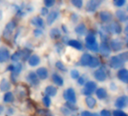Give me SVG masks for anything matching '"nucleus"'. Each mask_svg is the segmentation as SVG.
Wrapping results in <instances>:
<instances>
[{"label":"nucleus","mask_w":128,"mask_h":116,"mask_svg":"<svg viewBox=\"0 0 128 116\" xmlns=\"http://www.w3.org/2000/svg\"><path fill=\"white\" fill-rule=\"evenodd\" d=\"M99 51L100 52L102 56H104L105 57H109L110 55L111 49L110 48V45L107 44V42H103L99 46Z\"/></svg>","instance_id":"8"},{"label":"nucleus","mask_w":128,"mask_h":116,"mask_svg":"<svg viewBox=\"0 0 128 116\" xmlns=\"http://www.w3.org/2000/svg\"><path fill=\"white\" fill-rule=\"evenodd\" d=\"M64 107H66L67 109H68L70 112H71V111L75 112V111H76V110L78 109L77 106H76V105H75V104L71 103H69V102L65 103V104H64Z\"/></svg>","instance_id":"36"},{"label":"nucleus","mask_w":128,"mask_h":116,"mask_svg":"<svg viewBox=\"0 0 128 116\" xmlns=\"http://www.w3.org/2000/svg\"><path fill=\"white\" fill-rule=\"evenodd\" d=\"M10 88V84L6 79H2L0 82V90L1 91H8Z\"/></svg>","instance_id":"23"},{"label":"nucleus","mask_w":128,"mask_h":116,"mask_svg":"<svg viewBox=\"0 0 128 116\" xmlns=\"http://www.w3.org/2000/svg\"><path fill=\"white\" fill-rule=\"evenodd\" d=\"M58 16V11H50V13L48 14L47 17H46V23H47V24L49 26L52 25L55 22V20L57 19Z\"/></svg>","instance_id":"16"},{"label":"nucleus","mask_w":128,"mask_h":116,"mask_svg":"<svg viewBox=\"0 0 128 116\" xmlns=\"http://www.w3.org/2000/svg\"><path fill=\"white\" fill-rule=\"evenodd\" d=\"M60 110H61L62 113L64 116H69L71 115V112L68 109H67L66 107H62Z\"/></svg>","instance_id":"44"},{"label":"nucleus","mask_w":128,"mask_h":116,"mask_svg":"<svg viewBox=\"0 0 128 116\" xmlns=\"http://www.w3.org/2000/svg\"><path fill=\"white\" fill-rule=\"evenodd\" d=\"M71 20L74 21V22H76L78 20V16L76 14H73L71 15Z\"/></svg>","instance_id":"52"},{"label":"nucleus","mask_w":128,"mask_h":116,"mask_svg":"<svg viewBox=\"0 0 128 116\" xmlns=\"http://www.w3.org/2000/svg\"><path fill=\"white\" fill-rule=\"evenodd\" d=\"M95 91H96V95L99 100H104V99L106 98L107 92H106V89H104L103 88H97V90Z\"/></svg>","instance_id":"25"},{"label":"nucleus","mask_w":128,"mask_h":116,"mask_svg":"<svg viewBox=\"0 0 128 116\" xmlns=\"http://www.w3.org/2000/svg\"><path fill=\"white\" fill-rule=\"evenodd\" d=\"M100 116H111V112L110 111L107 110V109H104L100 112Z\"/></svg>","instance_id":"49"},{"label":"nucleus","mask_w":128,"mask_h":116,"mask_svg":"<svg viewBox=\"0 0 128 116\" xmlns=\"http://www.w3.org/2000/svg\"><path fill=\"white\" fill-rule=\"evenodd\" d=\"M35 73L38 75V79H40L41 80L46 79L48 78V75H49L48 70L45 67H40V68H38L36 70V72Z\"/></svg>","instance_id":"15"},{"label":"nucleus","mask_w":128,"mask_h":116,"mask_svg":"<svg viewBox=\"0 0 128 116\" xmlns=\"http://www.w3.org/2000/svg\"><path fill=\"white\" fill-rule=\"evenodd\" d=\"M128 98L127 96L124 95V96H121L119 97L115 103V106L118 108V109H124L128 106Z\"/></svg>","instance_id":"9"},{"label":"nucleus","mask_w":128,"mask_h":116,"mask_svg":"<svg viewBox=\"0 0 128 116\" xmlns=\"http://www.w3.org/2000/svg\"><path fill=\"white\" fill-rule=\"evenodd\" d=\"M107 31L113 34H121L122 32V27L118 22H112L107 26Z\"/></svg>","instance_id":"4"},{"label":"nucleus","mask_w":128,"mask_h":116,"mask_svg":"<svg viewBox=\"0 0 128 116\" xmlns=\"http://www.w3.org/2000/svg\"><path fill=\"white\" fill-rule=\"evenodd\" d=\"M2 18V11L0 10V20Z\"/></svg>","instance_id":"57"},{"label":"nucleus","mask_w":128,"mask_h":116,"mask_svg":"<svg viewBox=\"0 0 128 116\" xmlns=\"http://www.w3.org/2000/svg\"><path fill=\"white\" fill-rule=\"evenodd\" d=\"M92 56H91L89 54H83L80 58V63L82 66H88L89 64V62L91 60V58H92Z\"/></svg>","instance_id":"19"},{"label":"nucleus","mask_w":128,"mask_h":116,"mask_svg":"<svg viewBox=\"0 0 128 116\" xmlns=\"http://www.w3.org/2000/svg\"><path fill=\"white\" fill-rule=\"evenodd\" d=\"M97 90V84L93 81H88L86 82L84 88L82 90V94H84L86 97L91 96L92 94H93Z\"/></svg>","instance_id":"1"},{"label":"nucleus","mask_w":128,"mask_h":116,"mask_svg":"<svg viewBox=\"0 0 128 116\" xmlns=\"http://www.w3.org/2000/svg\"><path fill=\"white\" fill-rule=\"evenodd\" d=\"M21 50L20 51H16L14 54H13L10 57V59L12 61L14 62H17L18 60H20V59H21Z\"/></svg>","instance_id":"34"},{"label":"nucleus","mask_w":128,"mask_h":116,"mask_svg":"<svg viewBox=\"0 0 128 116\" xmlns=\"http://www.w3.org/2000/svg\"><path fill=\"white\" fill-rule=\"evenodd\" d=\"M61 35H62L61 31L58 29H57V28H53L50 32V36L52 39H57V38H60Z\"/></svg>","instance_id":"30"},{"label":"nucleus","mask_w":128,"mask_h":116,"mask_svg":"<svg viewBox=\"0 0 128 116\" xmlns=\"http://www.w3.org/2000/svg\"><path fill=\"white\" fill-rule=\"evenodd\" d=\"M28 64L31 66H38L40 63V57L36 55V54H34L32 56H31L28 59Z\"/></svg>","instance_id":"21"},{"label":"nucleus","mask_w":128,"mask_h":116,"mask_svg":"<svg viewBox=\"0 0 128 116\" xmlns=\"http://www.w3.org/2000/svg\"><path fill=\"white\" fill-rule=\"evenodd\" d=\"M68 41H69V40H68V36H64V37H62V42L68 44Z\"/></svg>","instance_id":"54"},{"label":"nucleus","mask_w":128,"mask_h":116,"mask_svg":"<svg viewBox=\"0 0 128 116\" xmlns=\"http://www.w3.org/2000/svg\"><path fill=\"white\" fill-rule=\"evenodd\" d=\"M77 82L80 85H84L86 84V78L84 75L82 76H80L78 80H77Z\"/></svg>","instance_id":"47"},{"label":"nucleus","mask_w":128,"mask_h":116,"mask_svg":"<svg viewBox=\"0 0 128 116\" xmlns=\"http://www.w3.org/2000/svg\"><path fill=\"white\" fill-rule=\"evenodd\" d=\"M116 15L118 17V19L121 21V22H125L128 20V14L124 11L122 10H118L116 12Z\"/></svg>","instance_id":"27"},{"label":"nucleus","mask_w":128,"mask_h":116,"mask_svg":"<svg viewBox=\"0 0 128 116\" xmlns=\"http://www.w3.org/2000/svg\"><path fill=\"white\" fill-rule=\"evenodd\" d=\"M86 26L84 23H80L78 26H76L75 28V32L80 35H82L86 33Z\"/></svg>","instance_id":"29"},{"label":"nucleus","mask_w":128,"mask_h":116,"mask_svg":"<svg viewBox=\"0 0 128 116\" xmlns=\"http://www.w3.org/2000/svg\"><path fill=\"white\" fill-rule=\"evenodd\" d=\"M117 76L120 81H122L124 83L128 82V71L127 69L122 68L118 70L117 73Z\"/></svg>","instance_id":"13"},{"label":"nucleus","mask_w":128,"mask_h":116,"mask_svg":"<svg viewBox=\"0 0 128 116\" xmlns=\"http://www.w3.org/2000/svg\"><path fill=\"white\" fill-rule=\"evenodd\" d=\"M26 79L30 83V85L33 86H37L39 84V79L34 72H30L28 74Z\"/></svg>","instance_id":"11"},{"label":"nucleus","mask_w":128,"mask_h":116,"mask_svg":"<svg viewBox=\"0 0 128 116\" xmlns=\"http://www.w3.org/2000/svg\"><path fill=\"white\" fill-rule=\"evenodd\" d=\"M38 113L41 116H51V113H50L48 110H45V109H40L38 111Z\"/></svg>","instance_id":"46"},{"label":"nucleus","mask_w":128,"mask_h":116,"mask_svg":"<svg viewBox=\"0 0 128 116\" xmlns=\"http://www.w3.org/2000/svg\"><path fill=\"white\" fill-rule=\"evenodd\" d=\"M42 101H43L44 105L47 108L50 107V106L51 105V100H50V97H48V96H44L42 99Z\"/></svg>","instance_id":"39"},{"label":"nucleus","mask_w":128,"mask_h":116,"mask_svg":"<svg viewBox=\"0 0 128 116\" xmlns=\"http://www.w3.org/2000/svg\"><path fill=\"white\" fill-rule=\"evenodd\" d=\"M86 48L88 50H90V51H92L93 52H98L99 51V45H98V42H96V43H94V44H93L92 45H86Z\"/></svg>","instance_id":"37"},{"label":"nucleus","mask_w":128,"mask_h":116,"mask_svg":"<svg viewBox=\"0 0 128 116\" xmlns=\"http://www.w3.org/2000/svg\"><path fill=\"white\" fill-rule=\"evenodd\" d=\"M113 115L115 116H128L126 112H124L122 110H119V109L113 111Z\"/></svg>","instance_id":"42"},{"label":"nucleus","mask_w":128,"mask_h":116,"mask_svg":"<svg viewBox=\"0 0 128 116\" xmlns=\"http://www.w3.org/2000/svg\"><path fill=\"white\" fill-rule=\"evenodd\" d=\"M30 51H28L27 48L25 50H21V59L23 61H26V60H28L30 57Z\"/></svg>","instance_id":"33"},{"label":"nucleus","mask_w":128,"mask_h":116,"mask_svg":"<svg viewBox=\"0 0 128 116\" xmlns=\"http://www.w3.org/2000/svg\"><path fill=\"white\" fill-rule=\"evenodd\" d=\"M31 23L33 26H37L38 28H44V21L40 17H34L31 20Z\"/></svg>","instance_id":"18"},{"label":"nucleus","mask_w":128,"mask_h":116,"mask_svg":"<svg viewBox=\"0 0 128 116\" xmlns=\"http://www.w3.org/2000/svg\"><path fill=\"white\" fill-rule=\"evenodd\" d=\"M124 63L118 58V56H113L110 58V62H109V65L111 68L116 69H119L121 67H122L124 66Z\"/></svg>","instance_id":"5"},{"label":"nucleus","mask_w":128,"mask_h":116,"mask_svg":"<svg viewBox=\"0 0 128 116\" xmlns=\"http://www.w3.org/2000/svg\"><path fill=\"white\" fill-rule=\"evenodd\" d=\"M3 111H4V107H3L2 106L0 105V115L2 114V112Z\"/></svg>","instance_id":"55"},{"label":"nucleus","mask_w":128,"mask_h":116,"mask_svg":"<svg viewBox=\"0 0 128 116\" xmlns=\"http://www.w3.org/2000/svg\"><path fill=\"white\" fill-rule=\"evenodd\" d=\"M118 58L124 63L128 60V52H123L122 54H120L119 55H118Z\"/></svg>","instance_id":"38"},{"label":"nucleus","mask_w":128,"mask_h":116,"mask_svg":"<svg viewBox=\"0 0 128 116\" xmlns=\"http://www.w3.org/2000/svg\"><path fill=\"white\" fill-rule=\"evenodd\" d=\"M56 3V2L54 0H45L44 1V5L46 6V8H50L52 6H53V5Z\"/></svg>","instance_id":"45"},{"label":"nucleus","mask_w":128,"mask_h":116,"mask_svg":"<svg viewBox=\"0 0 128 116\" xmlns=\"http://www.w3.org/2000/svg\"><path fill=\"white\" fill-rule=\"evenodd\" d=\"M10 58V51L6 48H0V63H4Z\"/></svg>","instance_id":"14"},{"label":"nucleus","mask_w":128,"mask_h":116,"mask_svg":"<svg viewBox=\"0 0 128 116\" xmlns=\"http://www.w3.org/2000/svg\"><path fill=\"white\" fill-rule=\"evenodd\" d=\"M85 101H86V105L88 106V107L90 108V109L94 108L95 106H96V104H97V100H96V99L94 98V97H92V96L87 97L86 98Z\"/></svg>","instance_id":"26"},{"label":"nucleus","mask_w":128,"mask_h":116,"mask_svg":"<svg viewBox=\"0 0 128 116\" xmlns=\"http://www.w3.org/2000/svg\"><path fill=\"white\" fill-rule=\"evenodd\" d=\"M56 68L58 69H59L62 72H67L68 71V69H67L66 66H64V64L61 61H57L56 63Z\"/></svg>","instance_id":"35"},{"label":"nucleus","mask_w":128,"mask_h":116,"mask_svg":"<svg viewBox=\"0 0 128 116\" xmlns=\"http://www.w3.org/2000/svg\"><path fill=\"white\" fill-rule=\"evenodd\" d=\"M71 4L77 8H81L82 7L83 2L82 0H72Z\"/></svg>","instance_id":"40"},{"label":"nucleus","mask_w":128,"mask_h":116,"mask_svg":"<svg viewBox=\"0 0 128 116\" xmlns=\"http://www.w3.org/2000/svg\"><path fill=\"white\" fill-rule=\"evenodd\" d=\"M45 93L48 97H54L57 94V89L52 85H49L45 89Z\"/></svg>","instance_id":"24"},{"label":"nucleus","mask_w":128,"mask_h":116,"mask_svg":"<svg viewBox=\"0 0 128 116\" xmlns=\"http://www.w3.org/2000/svg\"><path fill=\"white\" fill-rule=\"evenodd\" d=\"M110 49H112L114 51H119L123 48V42L122 40H120L118 38L112 39L110 42Z\"/></svg>","instance_id":"7"},{"label":"nucleus","mask_w":128,"mask_h":116,"mask_svg":"<svg viewBox=\"0 0 128 116\" xmlns=\"http://www.w3.org/2000/svg\"><path fill=\"white\" fill-rule=\"evenodd\" d=\"M52 82L58 86L61 87L64 85V80H63L62 77L61 75H59L58 74H56V73L52 74Z\"/></svg>","instance_id":"22"},{"label":"nucleus","mask_w":128,"mask_h":116,"mask_svg":"<svg viewBox=\"0 0 128 116\" xmlns=\"http://www.w3.org/2000/svg\"><path fill=\"white\" fill-rule=\"evenodd\" d=\"M64 98L69 103L75 104L76 103V93L74 88H70L65 90L64 92Z\"/></svg>","instance_id":"2"},{"label":"nucleus","mask_w":128,"mask_h":116,"mask_svg":"<svg viewBox=\"0 0 128 116\" xmlns=\"http://www.w3.org/2000/svg\"><path fill=\"white\" fill-rule=\"evenodd\" d=\"M48 14H49V10H48V8H46V7H43V8H41V10H40V14H41L42 16H46V15H48Z\"/></svg>","instance_id":"48"},{"label":"nucleus","mask_w":128,"mask_h":116,"mask_svg":"<svg viewBox=\"0 0 128 116\" xmlns=\"http://www.w3.org/2000/svg\"><path fill=\"white\" fill-rule=\"evenodd\" d=\"M126 3L125 0H115L114 1V5L116 7H122Z\"/></svg>","instance_id":"43"},{"label":"nucleus","mask_w":128,"mask_h":116,"mask_svg":"<svg viewBox=\"0 0 128 116\" xmlns=\"http://www.w3.org/2000/svg\"><path fill=\"white\" fill-rule=\"evenodd\" d=\"M92 116H100L98 113L97 112H94V113H92Z\"/></svg>","instance_id":"56"},{"label":"nucleus","mask_w":128,"mask_h":116,"mask_svg":"<svg viewBox=\"0 0 128 116\" xmlns=\"http://www.w3.org/2000/svg\"><path fill=\"white\" fill-rule=\"evenodd\" d=\"M62 30H63V32H64V33H68V28H67V26H66L65 25H62Z\"/></svg>","instance_id":"53"},{"label":"nucleus","mask_w":128,"mask_h":116,"mask_svg":"<svg viewBox=\"0 0 128 116\" xmlns=\"http://www.w3.org/2000/svg\"><path fill=\"white\" fill-rule=\"evenodd\" d=\"M70 76L73 79H78L79 77L80 76V72L77 69H72L70 71Z\"/></svg>","instance_id":"41"},{"label":"nucleus","mask_w":128,"mask_h":116,"mask_svg":"<svg viewBox=\"0 0 128 116\" xmlns=\"http://www.w3.org/2000/svg\"><path fill=\"white\" fill-rule=\"evenodd\" d=\"M14 100V94L10 92V91H8L4 94V98H3V101L5 103H11L13 102Z\"/></svg>","instance_id":"31"},{"label":"nucleus","mask_w":128,"mask_h":116,"mask_svg":"<svg viewBox=\"0 0 128 116\" xmlns=\"http://www.w3.org/2000/svg\"><path fill=\"white\" fill-rule=\"evenodd\" d=\"M101 1H98V0H90L86 3V10L89 12V13H92L94 11H95L97 10V8L99 7V5H100Z\"/></svg>","instance_id":"6"},{"label":"nucleus","mask_w":128,"mask_h":116,"mask_svg":"<svg viewBox=\"0 0 128 116\" xmlns=\"http://www.w3.org/2000/svg\"><path fill=\"white\" fill-rule=\"evenodd\" d=\"M100 19L104 23H108L110 22L112 19V14L108 11H102L99 14Z\"/></svg>","instance_id":"12"},{"label":"nucleus","mask_w":128,"mask_h":116,"mask_svg":"<svg viewBox=\"0 0 128 116\" xmlns=\"http://www.w3.org/2000/svg\"><path fill=\"white\" fill-rule=\"evenodd\" d=\"M94 76L98 82H104L107 78L106 72L103 68H100L96 70L94 73Z\"/></svg>","instance_id":"10"},{"label":"nucleus","mask_w":128,"mask_h":116,"mask_svg":"<svg viewBox=\"0 0 128 116\" xmlns=\"http://www.w3.org/2000/svg\"><path fill=\"white\" fill-rule=\"evenodd\" d=\"M81 116H92V113L89 111H83L81 112Z\"/></svg>","instance_id":"51"},{"label":"nucleus","mask_w":128,"mask_h":116,"mask_svg":"<svg viewBox=\"0 0 128 116\" xmlns=\"http://www.w3.org/2000/svg\"><path fill=\"white\" fill-rule=\"evenodd\" d=\"M100 65V61H99V59L96 57H92L91 58V60L89 62V67L91 68H96L98 66H99Z\"/></svg>","instance_id":"32"},{"label":"nucleus","mask_w":128,"mask_h":116,"mask_svg":"<svg viewBox=\"0 0 128 116\" xmlns=\"http://www.w3.org/2000/svg\"><path fill=\"white\" fill-rule=\"evenodd\" d=\"M42 34H43V32H42V30L40 29H36L34 30V35L35 37H39V36H40Z\"/></svg>","instance_id":"50"},{"label":"nucleus","mask_w":128,"mask_h":116,"mask_svg":"<svg viewBox=\"0 0 128 116\" xmlns=\"http://www.w3.org/2000/svg\"><path fill=\"white\" fill-rule=\"evenodd\" d=\"M68 45L72 48H76V50H79V51H82L83 49V46H82V43L78 40H74V39L69 40L68 42Z\"/></svg>","instance_id":"20"},{"label":"nucleus","mask_w":128,"mask_h":116,"mask_svg":"<svg viewBox=\"0 0 128 116\" xmlns=\"http://www.w3.org/2000/svg\"><path fill=\"white\" fill-rule=\"evenodd\" d=\"M15 27H16V23H15L14 21L12 20V21L8 22V23L6 24V26H5L4 30H3V33H2V34H3L4 38H9L10 36L11 35V34L13 33V32H14Z\"/></svg>","instance_id":"3"},{"label":"nucleus","mask_w":128,"mask_h":116,"mask_svg":"<svg viewBox=\"0 0 128 116\" xmlns=\"http://www.w3.org/2000/svg\"><path fill=\"white\" fill-rule=\"evenodd\" d=\"M22 69V64L21 63H18L16 65H14V69H13V70L11 72V75H10L12 80H14V81L16 82V79H15L21 72Z\"/></svg>","instance_id":"17"},{"label":"nucleus","mask_w":128,"mask_h":116,"mask_svg":"<svg viewBox=\"0 0 128 116\" xmlns=\"http://www.w3.org/2000/svg\"><path fill=\"white\" fill-rule=\"evenodd\" d=\"M85 41H86V45H92L97 42V39H96L95 35L94 34H92V33H89L86 35Z\"/></svg>","instance_id":"28"}]
</instances>
